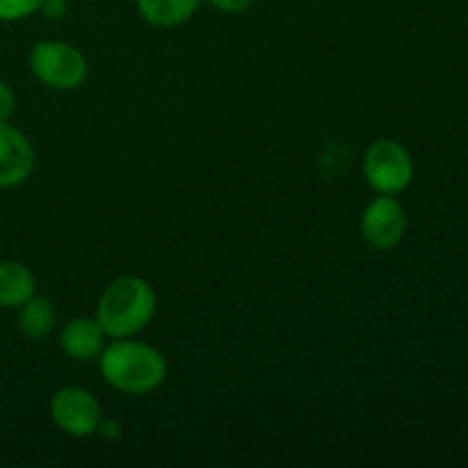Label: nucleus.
Returning a JSON list of instances; mask_svg holds the SVG:
<instances>
[{"label":"nucleus","instance_id":"obj_12","mask_svg":"<svg viewBox=\"0 0 468 468\" xmlns=\"http://www.w3.org/2000/svg\"><path fill=\"white\" fill-rule=\"evenodd\" d=\"M44 0H0V21H23L37 14Z\"/></svg>","mask_w":468,"mask_h":468},{"label":"nucleus","instance_id":"obj_5","mask_svg":"<svg viewBox=\"0 0 468 468\" xmlns=\"http://www.w3.org/2000/svg\"><path fill=\"white\" fill-rule=\"evenodd\" d=\"M50 419L67 437H94L103 420L99 398L82 387H62L50 398Z\"/></svg>","mask_w":468,"mask_h":468},{"label":"nucleus","instance_id":"obj_9","mask_svg":"<svg viewBox=\"0 0 468 468\" xmlns=\"http://www.w3.org/2000/svg\"><path fill=\"white\" fill-rule=\"evenodd\" d=\"M37 292V279L18 261H0V309H18Z\"/></svg>","mask_w":468,"mask_h":468},{"label":"nucleus","instance_id":"obj_7","mask_svg":"<svg viewBox=\"0 0 468 468\" xmlns=\"http://www.w3.org/2000/svg\"><path fill=\"white\" fill-rule=\"evenodd\" d=\"M35 169V149L18 128L0 123V187H16Z\"/></svg>","mask_w":468,"mask_h":468},{"label":"nucleus","instance_id":"obj_2","mask_svg":"<svg viewBox=\"0 0 468 468\" xmlns=\"http://www.w3.org/2000/svg\"><path fill=\"white\" fill-rule=\"evenodd\" d=\"M158 309V297L146 279L123 274L105 286L96 304V323L105 338H133L149 327Z\"/></svg>","mask_w":468,"mask_h":468},{"label":"nucleus","instance_id":"obj_13","mask_svg":"<svg viewBox=\"0 0 468 468\" xmlns=\"http://www.w3.org/2000/svg\"><path fill=\"white\" fill-rule=\"evenodd\" d=\"M16 110V94L5 80H0V123H9Z\"/></svg>","mask_w":468,"mask_h":468},{"label":"nucleus","instance_id":"obj_1","mask_svg":"<svg viewBox=\"0 0 468 468\" xmlns=\"http://www.w3.org/2000/svg\"><path fill=\"white\" fill-rule=\"evenodd\" d=\"M96 359L105 384L126 396H146L167 379V361L149 343L112 338Z\"/></svg>","mask_w":468,"mask_h":468},{"label":"nucleus","instance_id":"obj_11","mask_svg":"<svg viewBox=\"0 0 468 468\" xmlns=\"http://www.w3.org/2000/svg\"><path fill=\"white\" fill-rule=\"evenodd\" d=\"M16 323L23 336H27L30 341H41L53 332L55 323H58V311L48 297H39L35 292L30 300L18 306Z\"/></svg>","mask_w":468,"mask_h":468},{"label":"nucleus","instance_id":"obj_10","mask_svg":"<svg viewBox=\"0 0 468 468\" xmlns=\"http://www.w3.org/2000/svg\"><path fill=\"white\" fill-rule=\"evenodd\" d=\"M137 12L155 27H178L190 21L201 0H135Z\"/></svg>","mask_w":468,"mask_h":468},{"label":"nucleus","instance_id":"obj_16","mask_svg":"<svg viewBox=\"0 0 468 468\" xmlns=\"http://www.w3.org/2000/svg\"><path fill=\"white\" fill-rule=\"evenodd\" d=\"M39 12H44L48 18H62L67 14V0H44Z\"/></svg>","mask_w":468,"mask_h":468},{"label":"nucleus","instance_id":"obj_3","mask_svg":"<svg viewBox=\"0 0 468 468\" xmlns=\"http://www.w3.org/2000/svg\"><path fill=\"white\" fill-rule=\"evenodd\" d=\"M27 64L32 76L55 91L78 90L90 73L85 55L76 46L59 39L37 41L27 55Z\"/></svg>","mask_w":468,"mask_h":468},{"label":"nucleus","instance_id":"obj_4","mask_svg":"<svg viewBox=\"0 0 468 468\" xmlns=\"http://www.w3.org/2000/svg\"><path fill=\"white\" fill-rule=\"evenodd\" d=\"M364 178L378 195H400L414 181V160L398 140H378L366 149Z\"/></svg>","mask_w":468,"mask_h":468},{"label":"nucleus","instance_id":"obj_8","mask_svg":"<svg viewBox=\"0 0 468 468\" xmlns=\"http://www.w3.org/2000/svg\"><path fill=\"white\" fill-rule=\"evenodd\" d=\"M103 346L105 334L99 327V323H96V318L78 315V318L69 320L62 327V332H59V347H62V352L69 359H96L101 355V350H103Z\"/></svg>","mask_w":468,"mask_h":468},{"label":"nucleus","instance_id":"obj_6","mask_svg":"<svg viewBox=\"0 0 468 468\" xmlns=\"http://www.w3.org/2000/svg\"><path fill=\"white\" fill-rule=\"evenodd\" d=\"M361 238L366 245L378 251H388L398 247L407 231V215L400 201L393 195H378L361 213Z\"/></svg>","mask_w":468,"mask_h":468},{"label":"nucleus","instance_id":"obj_15","mask_svg":"<svg viewBox=\"0 0 468 468\" xmlns=\"http://www.w3.org/2000/svg\"><path fill=\"white\" fill-rule=\"evenodd\" d=\"M215 9L224 14H240L251 5V0H208Z\"/></svg>","mask_w":468,"mask_h":468},{"label":"nucleus","instance_id":"obj_14","mask_svg":"<svg viewBox=\"0 0 468 468\" xmlns=\"http://www.w3.org/2000/svg\"><path fill=\"white\" fill-rule=\"evenodd\" d=\"M122 432H123L122 423H119L117 419H108V416H103L99 430H96V434H101V437L108 439V441H114V439L122 437Z\"/></svg>","mask_w":468,"mask_h":468}]
</instances>
